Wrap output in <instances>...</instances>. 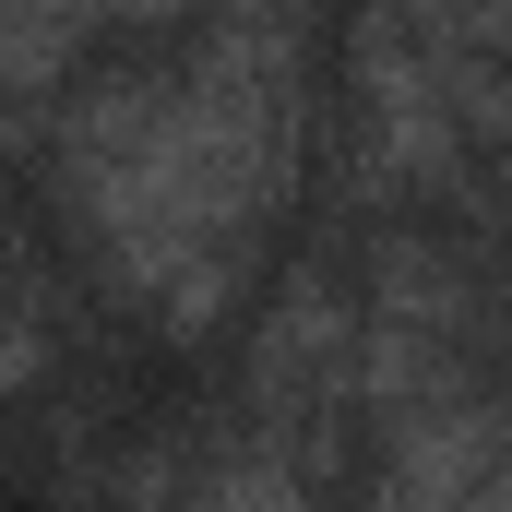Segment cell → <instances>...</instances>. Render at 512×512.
<instances>
[{"label": "cell", "mask_w": 512, "mask_h": 512, "mask_svg": "<svg viewBox=\"0 0 512 512\" xmlns=\"http://www.w3.org/2000/svg\"><path fill=\"white\" fill-rule=\"evenodd\" d=\"M84 12H96V0H0V84L60 72V60H72V36H84Z\"/></svg>", "instance_id": "obj_1"}, {"label": "cell", "mask_w": 512, "mask_h": 512, "mask_svg": "<svg viewBox=\"0 0 512 512\" xmlns=\"http://www.w3.org/2000/svg\"><path fill=\"white\" fill-rule=\"evenodd\" d=\"M429 48H465V60H501L512 72V0H393Z\"/></svg>", "instance_id": "obj_2"}]
</instances>
